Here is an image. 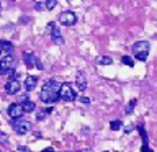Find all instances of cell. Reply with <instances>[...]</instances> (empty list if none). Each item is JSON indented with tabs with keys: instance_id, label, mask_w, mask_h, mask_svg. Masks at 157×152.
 <instances>
[{
	"instance_id": "6da1fadb",
	"label": "cell",
	"mask_w": 157,
	"mask_h": 152,
	"mask_svg": "<svg viewBox=\"0 0 157 152\" xmlns=\"http://www.w3.org/2000/svg\"><path fill=\"white\" fill-rule=\"evenodd\" d=\"M59 90H61V83L56 78H51L48 80L46 83L43 85V90H41V101L44 103H56L59 100Z\"/></svg>"
},
{
	"instance_id": "7a4b0ae2",
	"label": "cell",
	"mask_w": 157,
	"mask_h": 152,
	"mask_svg": "<svg viewBox=\"0 0 157 152\" xmlns=\"http://www.w3.org/2000/svg\"><path fill=\"white\" fill-rule=\"evenodd\" d=\"M132 54L137 61L144 62L147 59V54H149V43L147 41H137L132 44Z\"/></svg>"
},
{
	"instance_id": "3957f363",
	"label": "cell",
	"mask_w": 157,
	"mask_h": 152,
	"mask_svg": "<svg viewBox=\"0 0 157 152\" xmlns=\"http://www.w3.org/2000/svg\"><path fill=\"white\" fill-rule=\"evenodd\" d=\"M59 98L64 101H74L77 98L75 90L72 88L71 83H61V90H59Z\"/></svg>"
},
{
	"instance_id": "277c9868",
	"label": "cell",
	"mask_w": 157,
	"mask_h": 152,
	"mask_svg": "<svg viewBox=\"0 0 157 152\" xmlns=\"http://www.w3.org/2000/svg\"><path fill=\"white\" fill-rule=\"evenodd\" d=\"M13 66H15V59L10 54L2 56L0 57V75H8L13 70Z\"/></svg>"
},
{
	"instance_id": "5b68a950",
	"label": "cell",
	"mask_w": 157,
	"mask_h": 152,
	"mask_svg": "<svg viewBox=\"0 0 157 152\" xmlns=\"http://www.w3.org/2000/svg\"><path fill=\"white\" fill-rule=\"evenodd\" d=\"M12 126H13V129L17 131L18 134H26V132H29V129H31V123L26 121V120H21V118L13 120Z\"/></svg>"
},
{
	"instance_id": "8992f818",
	"label": "cell",
	"mask_w": 157,
	"mask_h": 152,
	"mask_svg": "<svg viewBox=\"0 0 157 152\" xmlns=\"http://www.w3.org/2000/svg\"><path fill=\"white\" fill-rule=\"evenodd\" d=\"M77 21V15L74 12H62L59 15V23L64 25V26H72Z\"/></svg>"
},
{
	"instance_id": "52a82bcc",
	"label": "cell",
	"mask_w": 157,
	"mask_h": 152,
	"mask_svg": "<svg viewBox=\"0 0 157 152\" xmlns=\"http://www.w3.org/2000/svg\"><path fill=\"white\" fill-rule=\"evenodd\" d=\"M23 59H25V64H26L28 67L36 66L38 69H43V64L39 62V59L34 56V54H31V52H25V54H23Z\"/></svg>"
},
{
	"instance_id": "ba28073f",
	"label": "cell",
	"mask_w": 157,
	"mask_h": 152,
	"mask_svg": "<svg viewBox=\"0 0 157 152\" xmlns=\"http://www.w3.org/2000/svg\"><path fill=\"white\" fill-rule=\"evenodd\" d=\"M23 115V108L20 103H12V105L8 106V116L12 118V120H17V118H21Z\"/></svg>"
},
{
	"instance_id": "9c48e42d",
	"label": "cell",
	"mask_w": 157,
	"mask_h": 152,
	"mask_svg": "<svg viewBox=\"0 0 157 152\" xmlns=\"http://www.w3.org/2000/svg\"><path fill=\"white\" fill-rule=\"evenodd\" d=\"M20 82L18 80H8L7 83H5V92L8 93V95H17V93L20 92Z\"/></svg>"
},
{
	"instance_id": "30bf717a",
	"label": "cell",
	"mask_w": 157,
	"mask_h": 152,
	"mask_svg": "<svg viewBox=\"0 0 157 152\" xmlns=\"http://www.w3.org/2000/svg\"><path fill=\"white\" fill-rule=\"evenodd\" d=\"M75 85L80 92H83L87 88V78H85V74L83 72H77V77H75Z\"/></svg>"
},
{
	"instance_id": "8fae6325",
	"label": "cell",
	"mask_w": 157,
	"mask_h": 152,
	"mask_svg": "<svg viewBox=\"0 0 157 152\" xmlns=\"http://www.w3.org/2000/svg\"><path fill=\"white\" fill-rule=\"evenodd\" d=\"M36 83H38V78H36V77L28 75L26 78H25V88H26V92H31V90H34Z\"/></svg>"
},
{
	"instance_id": "7c38bea8",
	"label": "cell",
	"mask_w": 157,
	"mask_h": 152,
	"mask_svg": "<svg viewBox=\"0 0 157 152\" xmlns=\"http://www.w3.org/2000/svg\"><path fill=\"white\" fill-rule=\"evenodd\" d=\"M51 38H52V41L56 43V44H64V39H62V36H61V33H59V29L54 26L52 29H51Z\"/></svg>"
},
{
	"instance_id": "4fadbf2b",
	"label": "cell",
	"mask_w": 157,
	"mask_h": 152,
	"mask_svg": "<svg viewBox=\"0 0 157 152\" xmlns=\"http://www.w3.org/2000/svg\"><path fill=\"white\" fill-rule=\"evenodd\" d=\"M21 108H23V113H33L34 110H36V105H34V101L26 100V101L21 103Z\"/></svg>"
},
{
	"instance_id": "5bb4252c",
	"label": "cell",
	"mask_w": 157,
	"mask_h": 152,
	"mask_svg": "<svg viewBox=\"0 0 157 152\" xmlns=\"http://www.w3.org/2000/svg\"><path fill=\"white\" fill-rule=\"evenodd\" d=\"M0 49H2L3 52L10 54V52L13 51V44L10 43V41H0Z\"/></svg>"
},
{
	"instance_id": "9a60e30c",
	"label": "cell",
	"mask_w": 157,
	"mask_h": 152,
	"mask_svg": "<svg viewBox=\"0 0 157 152\" xmlns=\"http://www.w3.org/2000/svg\"><path fill=\"white\" fill-rule=\"evenodd\" d=\"M111 62H113V59L108 56H100L97 59V64H100V66H110Z\"/></svg>"
},
{
	"instance_id": "2e32d148",
	"label": "cell",
	"mask_w": 157,
	"mask_h": 152,
	"mask_svg": "<svg viewBox=\"0 0 157 152\" xmlns=\"http://www.w3.org/2000/svg\"><path fill=\"white\" fill-rule=\"evenodd\" d=\"M51 111H52L51 108H48V110H41V111H39L38 115H36V120H38V121H43L44 118H46V115H49Z\"/></svg>"
},
{
	"instance_id": "e0dca14e",
	"label": "cell",
	"mask_w": 157,
	"mask_h": 152,
	"mask_svg": "<svg viewBox=\"0 0 157 152\" xmlns=\"http://www.w3.org/2000/svg\"><path fill=\"white\" fill-rule=\"evenodd\" d=\"M56 5H57V0H46V2H44V8L52 10V8H56Z\"/></svg>"
},
{
	"instance_id": "ac0fdd59",
	"label": "cell",
	"mask_w": 157,
	"mask_h": 152,
	"mask_svg": "<svg viewBox=\"0 0 157 152\" xmlns=\"http://www.w3.org/2000/svg\"><path fill=\"white\" fill-rule=\"evenodd\" d=\"M121 62H123V64H126L128 67H132V66H134V61H132L129 56H123V57H121Z\"/></svg>"
},
{
	"instance_id": "d6986e66",
	"label": "cell",
	"mask_w": 157,
	"mask_h": 152,
	"mask_svg": "<svg viewBox=\"0 0 157 152\" xmlns=\"http://www.w3.org/2000/svg\"><path fill=\"white\" fill-rule=\"evenodd\" d=\"M121 126H123V123H121L120 120H115V121H111V123H110V127H111L113 131H118Z\"/></svg>"
},
{
	"instance_id": "ffe728a7",
	"label": "cell",
	"mask_w": 157,
	"mask_h": 152,
	"mask_svg": "<svg viewBox=\"0 0 157 152\" xmlns=\"http://www.w3.org/2000/svg\"><path fill=\"white\" fill-rule=\"evenodd\" d=\"M134 105H136V100H131L129 103H128V106H126V113L129 115V113H132V110H134Z\"/></svg>"
},
{
	"instance_id": "44dd1931",
	"label": "cell",
	"mask_w": 157,
	"mask_h": 152,
	"mask_svg": "<svg viewBox=\"0 0 157 152\" xmlns=\"http://www.w3.org/2000/svg\"><path fill=\"white\" fill-rule=\"evenodd\" d=\"M0 142H2V144H7L8 142V137L3 134V132H0Z\"/></svg>"
},
{
	"instance_id": "7402d4cb",
	"label": "cell",
	"mask_w": 157,
	"mask_h": 152,
	"mask_svg": "<svg viewBox=\"0 0 157 152\" xmlns=\"http://www.w3.org/2000/svg\"><path fill=\"white\" fill-rule=\"evenodd\" d=\"M18 152H31V150H29L26 146H20V147H18Z\"/></svg>"
},
{
	"instance_id": "603a6c76",
	"label": "cell",
	"mask_w": 157,
	"mask_h": 152,
	"mask_svg": "<svg viewBox=\"0 0 157 152\" xmlns=\"http://www.w3.org/2000/svg\"><path fill=\"white\" fill-rule=\"evenodd\" d=\"M80 101L83 103V105H88V103H90V98H87V97H80Z\"/></svg>"
},
{
	"instance_id": "cb8c5ba5",
	"label": "cell",
	"mask_w": 157,
	"mask_h": 152,
	"mask_svg": "<svg viewBox=\"0 0 157 152\" xmlns=\"http://www.w3.org/2000/svg\"><path fill=\"white\" fill-rule=\"evenodd\" d=\"M54 26H56V23H52V21H51V23H49L48 26H46V31H48V33H51V29H52Z\"/></svg>"
},
{
	"instance_id": "d4e9b609",
	"label": "cell",
	"mask_w": 157,
	"mask_h": 152,
	"mask_svg": "<svg viewBox=\"0 0 157 152\" xmlns=\"http://www.w3.org/2000/svg\"><path fill=\"white\" fill-rule=\"evenodd\" d=\"M34 7H36V10H43L44 8V3H36Z\"/></svg>"
},
{
	"instance_id": "484cf974",
	"label": "cell",
	"mask_w": 157,
	"mask_h": 152,
	"mask_svg": "<svg viewBox=\"0 0 157 152\" xmlns=\"http://www.w3.org/2000/svg\"><path fill=\"white\" fill-rule=\"evenodd\" d=\"M132 129H134V127H132V126H126V129H124V131H126V132H131Z\"/></svg>"
},
{
	"instance_id": "4316f807",
	"label": "cell",
	"mask_w": 157,
	"mask_h": 152,
	"mask_svg": "<svg viewBox=\"0 0 157 152\" xmlns=\"http://www.w3.org/2000/svg\"><path fill=\"white\" fill-rule=\"evenodd\" d=\"M43 152H54V149H51V147H49V149H44Z\"/></svg>"
}]
</instances>
